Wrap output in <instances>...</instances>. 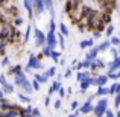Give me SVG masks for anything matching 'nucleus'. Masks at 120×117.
<instances>
[{
    "mask_svg": "<svg viewBox=\"0 0 120 117\" xmlns=\"http://www.w3.org/2000/svg\"><path fill=\"white\" fill-rule=\"evenodd\" d=\"M116 117H120V111H117V114H116Z\"/></svg>",
    "mask_w": 120,
    "mask_h": 117,
    "instance_id": "52",
    "label": "nucleus"
},
{
    "mask_svg": "<svg viewBox=\"0 0 120 117\" xmlns=\"http://www.w3.org/2000/svg\"><path fill=\"white\" fill-rule=\"evenodd\" d=\"M49 103H50V97H49V96H47V97H46V99H44V105H46V106H47V105H49Z\"/></svg>",
    "mask_w": 120,
    "mask_h": 117,
    "instance_id": "47",
    "label": "nucleus"
},
{
    "mask_svg": "<svg viewBox=\"0 0 120 117\" xmlns=\"http://www.w3.org/2000/svg\"><path fill=\"white\" fill-rule=\"evenodd\" d=\"M0 84H2V85L8 84V82H6V76H5V75H0Z\"/></svg>",
    "mask_w": 120,
    "mask_h": 117,
    "instance_id": "41",
    "label": "nucleus"
},
{
    "mask_svg": "<svg viewBox=\"0 0 120 117\" xmlns=\"http://www.w3.org/2000/svg\"><path fill=\"white\" fill-rule=\"evenodd\" d=\"M21 117H32V108H26V109H21L20 111Z\"/></svg>",
    "mask_w": 120,
    "mask_h": 117,
    "instance_id": "17",
    "label": "nucleus"
},
{
    "mask_svg": "<svg viewBox=\"0 0 120 117\" xmlns=\"http://www.w3.org/2000/svg\"><path fill=\"white\" fill-rule=\"evenodd\" d=\"M108 50L111 52V55L114 56V58H117V56H119V53H117V49H116V47H109Z\"/></svg>",
    "mask_w": 120,
    "mask_h": 117,
    "instance_id": "37",
    "label": "nucleus"
},
{
    "mask_svg": "<svg viewBox=\"0 0 120 117\" xmlns=\"http://www.w3.org/2000/svg\"><path fill=\"white\" fill-rule=\"evenodd\" d=\"M112 32H114V26L109 24V26L106 27V37H112Z\"/></svg>",
    "mask_w": 120,
    "mask_h": 117,
    "instance_id": "34",
    "label": "nucleus"
},
{
    "mask_svg": "<svg viewBox=\"0 0 120 117\" xmlns=\"http://www.w3.org/2000/svg\"><path fill=\"white\" fill-rule=\"evenodd\" d=\"M3 94H5V93H3V91L0 90V99H3Z\"/></svg>",
    "mask_w": 120,
    "mask_h": 117,
    "instance_id": "50",
    "label": "nucleus"
},
{
    "mask_svg": "<svg viewBox=\"0 0 120 117\" xmlns=\"http://www.w3.org/2000/svg\"><path fill=\"white\" fill-rule=\"evenodd\" d=\"M106 109H108V99H100L99 102H97V105L93 108V111H94V114H96V117H102Z\"/></svg>",
    "mask_w": 120,
    "mask_h": 117,
    "instance_id": "2",
    "label": "nucleus"
},
{
    "mask_svg": "<svg viewBox=\"0 0 120 117\" xmlns=\"http://www.w3.org/2000/svg\"><path fill=\"white\" fill-rule=\"evenodd\" d=\"M103 114H105L106 117H114V113H112V111H111V109H106V111H105V113H103Z\"/></svg>",
    "mask_w": 120,
    "mask_h": 117,
    "instance_id": "43",
    "label": "nucleus"
},
{
    "mask_svg": "<svg viewBox=\"0 0 120 117\" xmlns=\"http://www.w3.org/2000/svg\"><path fill=\"white\" fill-rule=\"evenodd\" d=\"M91 64H93V62L88 61V59H85V61H82V62H81L82 68H90V67H91Z\"/></svg>",
    "mask_w": 120,
    "mask_h": 117,
    "instance_id": "32",
    "label": "nucleus"
},
{
    "mask_svg": "<svg viewBox=\"0 0 120 117\" xmlns=\"http://www.w3.org/2000/svg\"><path fill=\"white\" fill-rule=\"evenodd\" d=\"M30 38V26H27V29H26V34H24V43H27Z\"/></svg>",
    "mask_w": 120,
    "mask_h": 117,
    "instance_id": "33",
    "label": "nucleus"
},
{
    "mask_svg": "<svg viewBox=\"0 0 120 117\" xmlns=\"http://www.w3.org/2000/svg\"><path fill=\"white\" fill-rule=\"evenodd\" d=\"M119 68H120V56L114 58V61L108 64V73L109 72H114V70H119Z\"/></svg>",
    "mask_w": 120,
    "mask_h": 117,
    "instance_id": "12",
    "label": "nucleus"
},
{
    "mask_svg": "<svg viewBox=\"0 0 120 117\" xmlns=\"http://www.w3.org/2000/svg\"><path fill=\"white\" fill-rule=\"evenodd\" d=\"M116 93H120V82L116 84Z\"/></svg>",
    "mask_w": 120,
    "mask_h": 117,
    "instance_id": "48",
    "label": "nucleus"
},
{
    "mask_svg": "<svg viewBox=\"0 0 120 117\" xmlns=\"http://www.w3.org/2000/svg\"><path fill=\"white\" fill-rule=\"evenodd\" d=\"M59 29H61V34H62V35H68V29H67V26H65V24L64 23H61V24H59Z\"/></svg>",
    "mask_w": 120,
    "mask_h": 117,
    "instance_id": "29",
    "label": "nucleus"
},
{
    "mask_svg": "<svg viewBox=\"0 0 120 117\" xmlns=\"http://www.w3.org/2000/svg\"><path fill=\"white\" fill-rule=\"evenodd\" d=\"M12 2H14V0H12Z\"/></svg>",
    "mask_w": 120,
    "mask_h": 117,
    "instance_id": "54",
    "label": "nucleus"
},
{
    "mask_svg": "<svg viewBox=\"0 0 120 117\" xmlns=\"http://www.w3.org/2000/svg\"><path fill=\"white\" fill-rule=\"evenodd\" d=\"M61 87H62L61 81H55V82L52 84V87H50V90H49V94H53V93H56V91H58Z\"/></svg>",
    "mask_w": 120,
    "mask_h": 117,
    "instance_id": "13",
    "label": "nucleus"
},
{
    "mask_svg": "<svg viewBox=\"0 0 120 117\" xmlns=\"http://www.w3.org/2000/svg\"><path fill=\"white\" fill-rule=\"evenodd\" d=\"M32 68H43V64L40 62V59L34 53H30L29 61H27V65H26V70H32Z\"/></svg>",
    "mask_w": 120,
    "mask_h": 117,
    "instance_id": "4",
    "label": "nucleus"
},
{
    "mask_svg": "<svg viewBox=\"0 0 120 117\" xmlns=\"http://www.w3.org/2000/svg\"><path fill=\"white\" fill-rule=\"evenodd\" d=\"M93 108H94V106H93V103H91V100H87L79 109H81L82 114H88V113H93Z\"/></svg>",
    "mask_w": 120,
    "mask_h": 117,
    "instance_id": "11",
    "label": "nucleus"
},
{
    "mask_svg": "<svg viewBox=\"0 0 120 117\" xmlns=\"http://www.w3.org/2000/svg\"><path fill=\"white\" fill-rule=\"evenodd\" d=\"M30 85H32V90H35V91H40V82L38 81H35V79H34L32 82H30Z\"/></svg>",
    "mask_w": 120,
    "mask_h": 117,
    "instance_id": "30",
    "label": "nucleus"
},
{
    "mask_svg": "<svg viewBox=\"0 0 120 117\" xmlns=\"http://www.w3.org/2000/svg\"><path fill=\"white\" fill-rule=\"evenodd\" d=\"M50 58H52L55 62H58V59L61 58V53H59V52H56V50H52V53H50Z\"/></svg>",
    "mask_w": 120,
    "mask_h": 117,
    "instance_id": "19",
    "label": "nucleus"
},
{
    "mask_svg": "<svg viewBox=\"0 0 120 117\" xmlns=\"http://www.w3.org/2000/svg\"><path fill=\"white\" fill-rule=\"evenodd\" d=\"M8 64H9V58H8V56H5V58L2 59V67H6Z\"/></svg>",
    "mask_w": 120,
    "mask_h": 117,
    "instance_id": "40",
    "label": "nucleus"
},
{
    "mask_svg": "<svg viewBox=\"0 0 120 117\" xmlns=\"http://www.w3.org/2000/svg\"><path fill=\"white\" fill-rule=\"evenodd\" d=\"M78 82H81L82 81V79H87V78H90V76H88V73H87V72H78Z\"/></svg>",
    "mask_w": 120,
    "mask_h": 117,
    "instance_id": "20",
    "label": "nucleus"
},
{
    "mask_svg": "<svg viewBox=\"0 0 120 117\" xmlns=\"http://www.w3.org/2000/svg\"><path fill=\"white\" fill-rule=\"evenodd\" d=\"M34 34H35V46L37 47H43L46 44V34L38 27H34Z\"/></svg>",
    "mask_w": 120,
    "mask_h": 117,
    "instance_id": "3",
    "label": "nucleus"
},
{
    "mask_svg": "<svg viewBox=\"0 0 120 117\" xmlns=\"http://www.w3.org/2000/svg\"><path fill=\"white\" fill-rule=\"evenodd\" d=\"M106 76H108V79H119L120 78V68L119 70H114V72H109Z\"/></svg>",
    "mask_w": 120,
    "mask_h": 117,
    "instance_id": "16",
    "label": "nucleus"
},
{
    "mask_svg": "<svg viewBox=\"0 0 120 117\" xmlns=\"http://www.w3.org/2000/svg\"><path fill=\"white\" fill-rule=\"evenodd\" d=\"M93 44H94L93 38H91V40H84V41L79 43V47H81V49H88V47H93Z\"/></svg>",
    "mask_w": 120,
    "mask_h": 117,
    "instance_id": "14",
    "label": "nucleus"
},
{
    "mask_svg": "<svg viewBox=\"0 0 120 117\" xmlns=\"http://www.w3.org/2000/svg\"><path fill=\"white\" fill-rule=\"evenodd\" d=\"M18 99H20V102H23V103H30V97H27L26 94H18Z\"/></svg>",
    "mask_w": 120,
    "mask_h": 117,
    "instance_id": "23",
    "label": "nucleus"
},
{
    "mask_svg": "<svg viewBox=\"0 0 120 117\" xmlns=\"http://www.w3.org/2000/svg\"><path fill=\"white\" fill-rule=\"evenodd\" d=\"M109 47H111V44H109V40H106V41H103V43H100V46L97 47V50H99V52H106Z\"/></svg>",
    "mask_w": 120,
    "mask_h": 117,
    "instance_id": "15",
    "label": "nucleus"
},
{
    "mask_svg": "<svg viewBox=\"0 0 120 117\" xmlns=\"http://www.w3.org/2000/svg\"><path fill=\"white\" fill-rule=\"evenodd\" d=\"M50 53H52V49H50L49 46H46V44H44V47H43V55L50 58Z\"/></svg>",
    "mask_w": 120,
    "mask_h": 117,
    "instance_id": "26",
    "label": "nucleus"
},
{
    "mask_svg": "<svg viewBox=\"0 0 120 117\" xmlns=\"http://www.w3.org/2000/svg\"><path fill=\"white\" fill-rule=\"evenodd\" d=\"M114 103H116V108H120V93H116Z\"/></svg>",
    "mask_w": 120,
    "mask_h": 117,
    "instance_id": "35",
    "label": "nucleus"
},
{
    "mask_svg": "<svg viewBox=\"0 0 120 117\" xmlns=\"http://www.w3.org/2000/svg\"><path fill=\"white\" fill-rule=\"evenodd\" d=\"M58 40H59L61 49H65V40H64V35H62V34H58Z\"/></svg>",
    "mask_w": 120,
    "mask_h": 117,
    "instance_id": "27",
    "label": "nucleus"
},
{
    "mask_svg": "<svg viewBox=\"0 0 120 117\" xmlns=\"http://www.w3.org/2000/svg\"><path fill=\"white\" fill-rule=\"evenodd\" d=\"M93 85V78H87V79H82L79 82V87H81V91H87L88 88Z\"/></svg>",
    "mask_w": 120,
    "mask_h": 117,
    "instance_id": "9",
    "label": "nucleus"
},
{
    "mask_svg": "<svg viewBox=\"0 0 120 117\" xmlns=\"http://www.w3.org/2000/svg\"><path fill=\"white\" fill-rule=\"evenodd\" d=\"M100 37H102V34H100V32H99V30H96V32H94V34H93V38H94V40H97V38H100Z\"/></svg>",
    "mask_w": 120,
    "mask_h": 117,
    "instance_id": "44",
    "label": "nucleus"
},
{
    "mask_svg": "<svg viewBox=\"0 0 120 117\" xmlns=\"http://www.w3.org/2000/svg\"><path fill=\"white\" fill-rule=\"evenodd\" d=\"M46 46H49L52 50H55V47H56V34L55 32H47V35H46Z\"/></svg>",
    "mask_w": 120,
    "mask_h": 117,
    "instance_id": "5",
    "label": "nucleus"
},
{
    "mask_svg": "<svg viewBox=\"0 0 120 117\" xmlns=\"http://www.w3.org/2000/svg\"><path fill=\"white\" fill-rule=\"evenodd\" d=\"M12 91H14V85H11V84L3 85V93H12Z\"/></svg>",
    "mask_w": 120,
    "mask_h": 117,
    "instance_id": "24",
    "label": "nucleus"
},
{
    "mask_svg": "<svg viewBox=\"0 0 120 117\" xmlns=\"http://www.w3.org/2000/svg\"><path fill=\"white\" fill-rule=\"evenodd\" d=\"M47 79H49V78H47L46 75H35V81H38L40 84H44Z\"/></svg>",
    "mask_w": 120,
    "mask_h": 117,
    "instance_id": "21",
    "label": "nucleus"
},
{
    "mask_svg": "<svg viewBox=\"0 0 120 117\" xmlns=\"http://www.w3.org/2000/svg\"><path fill=\"white\" fill-rule=\"evenodd\" d=\"M58 93H59V97H65V90H64L62 87L58 90Z\"/></svg>",
    "mask_w": 120,
    "mask_h": 117,
    "instance_id": "42",
    "label": "nucleus"
},
{
    "mask_svg": "<svg viewBox=\"0 0 120 117\" xmlns=\"http://www.w3.org/2000/svg\"><path fill=\"white\" fill-rule=\"evenodd\" d=\"M117 53H120V44L117 46Z\"/></svg>",
    "mask_w": 120,
    "mask_h": 117,
    "instance_id": "51",
    "label": "nucleus"
},
{
    "mask_svg": "<svg viewBox=\"0 0 120 117\" xmlns=\"http://www.w3.org/2000/svg\"><path fill=\"white\" fill-rule=\"evenodd\" d=\"M59 64H61V65H65V59H59Z\"/></svg>",
    "mask_w": 120,
    "mask_h": 117,
    "instance_id": "49",
    "label": "nucleus"
},
{
    "mask_svg": "<svg viewBox=\"0 0 120 117\" xmlns=\"http://www.w3.org/2000/svg\"><path fill=\"white\" fill-rule=\"evenodd\" d=\"M71 73H73V68H67V70H65V73L62 75V78H70Z\"/></svg>",
    "mask_w": 120,
    "mask_h": 117,
    "instance_id": "38",
    "label": "nucleus"
},
{
    "mask_svg": "<svg viewBox=\"0 0 120 117\" xmlns=\"http://www.w3.org/2000/svg\"><path fill=\"white\" fill-rule=\"evenodd\" d=\"M78 105H79V103H78L76 100H73V102H71V109H76V108H78Z\"/></svg>",
    "mask_w": 120,
    "mask_h": 117,
    "instance_id": "45",
    "label": "nucleus"
},
{
    "mask_svg": "<svg viewBox=\"0 0 120 117\" xmlns=\"http://www.w3.org/2000/svg\"><path fill=\"white\" fill-rule=\"evenodd\" d=\"M53 108H55V109H59V108H61V100H59V99L55 100V103H53Z\"/></svg>",
    "mask_w": 120,
    "mask_h": 117,
    "instance_id": "39",
    "label": "nucleus"
},
{
    "mask_svg": "<svg viewBox=\"0 0 120 117\" xmlns=\"http://www.w3.org/2000/svg\"><path fill=\"white\" fill-rule=\"evenodd\" d=\"M21 70V65H14V67L9 68V75H17Z\"/></svg>",
    "mask_w": 120,
    "mask_h": 117,
    "instance_id": "25",
    "label": "nucleus"
},
{
    "mask_svg": "<svg viewBox=\"0 0 120 117\" xmlns=\"http://www.w3.org/2000/svg\"><path fill=\"white\" fill-rule=\"evenodd\" d=\"M32 11H35V14L38 15V17L46 11V9H44V5H43V0H32Z\"/></svg>",
    "mask_w": 120,
    "mask_h": 117,
    "instance_id": "6",
    "label": "nucleus"
},
{
    "mask_svg": "<svg viewBox=\"0 0 120 117\" xmlns=\"http://www.w3.org/2000/svg\"><path fill=\"white\" fill-rule=\"evenodd\" d=\"M43 5H44V9L50 12V17L55 18V8H53V0H43Z\"/></svg>",
    "mask_w": 120,
    "mask_h": 117,
    "instance_id": "8",
    "label": "nucleus"
},
{
    "mask_svg": "<svg viewBox=\"0 0 120 117\" xmlns=\"http://www.w3.org/2000/svg\"><path fill=\"white\" fill-rule=\"evenodd\" d=\"M105 94H108V88H106V87H99L96 96H105Z\"/></svg>",
    "mask_w": 120,
    "mask_h": 117,
    "instance_id": "22",
    "label": "nucleus"
},
{
    "mask_svg": "<svg viewBox=\"0 0 120 117\" xmlns=\"http://www.w3.org/2000/svg\"><path fill=\"white\" fill-rule=\"evenodd\" d=\"M106 82H108V76H106V75H102V76L93 78V85H97V87H105Z\"/></svg>",
    "mask_w": 120,
    "mask_h": 117,
    "instance_id": "7",
    "label": "nucleus"
},
{
    "mask_svg": "<svg viewBox=\"0 0 120 117\" xmlns=\"http://www.w3.org/2000/svg\"><path fill=\"white\" fill-rule=\"evenodd\" d=\"M44 75H46L47 78H52V76H55V75H56V67H55V65H53V67L47 68V72H46V73H44Z\"/></svg>",
    "mask_w": 120,
    "mask_h": 117,
    "instance_id": "18",
    "label": "nucleus"
},
{
    "mask_svg": "<svg viewBox=\"0 0 120 117\" xmlns=\"http://www.w3.org/2000/svg\"><path fill=\"white\" fill-rule=\"evenodd\" d=\"M49 30H50V32H55V30H56V23H55V20H53V18H50V24H49Z\"/></svg>",
    "mask_w": 120,
    "mask_h": 117,
    "instance_id": "31",
    "label": "nucleus"
},
{
    "mask_svg": "<svg viewBox=\"0 0 120 117\" xmlns=\"http://www.w3.org/2000/svg\"><path fill=\"white\" fill-rule=\"evenodd\" d=\"M32 117H41V113L38 108H32Z\"/></svg>",
    "mask_w": 120,
    "mask_h": 117,
    "instance_id": "36",
    "label": "nucleus"
},
{
    "mask_svg": "<svg viewBox=\"0 0 120 117\" xmlns=\"http://www.w3.org/2000/svg\"><path fill=\"white\" fill-rule=\"evenodd\" d=\"M97 55H99V50H97V47H91V49L87 52V56H85V59H88V61L93 62L94 59L97 58Z\"/></svg>",
    "mask_w": 120,
    "mask_h": 117,
    "instance_id": "10",
    "label": "nucleus"
},
{
    "mask_svg": "<svg viewBox=\"0 0 120 117\" xmlns=\"http://www.w3.org/2000/svg\"><path fill=\"white\" fill-rule=\"evenodd\" d=\"M14 82H15V85H18V87H21L26 93H32V85H30V81L26 78V75L23 73V72H18L17 75H15V78H14Z\"/></svg>",
    "mask_w": 120,
    "mask_h": 117,
    "instance_id": "1",
    "label": "nucleus"
},
{
    "mask_svg": "<svg viewBox=\"0 0 120 117\" xmlns=\"http://www.w3.org/2000/svg\"><path fill=\"white\" fill-rule=\"evenodd\" d=\"M21 23H23V18H17V20H15V24H17V26H20Z\"/></svg>",
    "mask_w": 120,
    "mask_h": 117,
    "instance_id": "46",
    "label": "nucleus"
},
{
    "mask_svg": "<svg viewBox=\"0 0 120 117\" xmlns=\"http://www.w3.org/2000/svg\"><path fill=\"white\" fill-rule=\"evenodd\" d=\"M109 44H111V46H119V44H120V38H119V37H111Z\"/></svg>",
    "mask_w": 120,
    "mask_h": 117,
    "instance_id": "28",
    "label": "nucleus"
},
{
    "mask_svg": "<svg viewBox=\"0 0 120 117\" xmlns=\"http://www.w3.org/2000/svg\"><path fill=\"white\" fill-rule=\"evenodd\" d=\"M68 117H76V116H75V114H70V116H68Z\"/></svg>",
    "mask_w": 120,
    "mask_h": 117,
    "instance_id": "53",
    "label": "nucleus"
}]
</instances>
